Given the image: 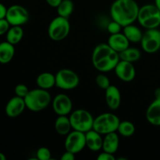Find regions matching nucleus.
<instances>
[{"label": "nucleus", "instance_id": "1", "mask_svg": "<svg viewBox=\"0 0 160 160\" xmlns=\"http://www.w3.org/2000/svg\"><path fill=\"white\" fill-rule=\"evenodd\" d=\"M120 60L119 53L112 49L107 43L98 44L92 52V64L101 73L114 70Z\"/></svg>", "mask_w": 160, "mask_h": 160}, {"label": "nucleus", "instance_id": "2", "mask_svg": "<svg viewBox=\"0 0 160 160\" xmlns=\"http://www.w3.org/2000/svg\"><path fill=\"white\" fill-rule=\"evenodd\" d=\"M139 9L135 0H115L111 5L110 16L123 28L137 21Z\"/></svg>", "mask_w": 160, "mask_h": 160}, {"label": "nucleus", "instance_id": "3", "mask_svg": "<svg viewBox=\"0 0 160 160\" xmlns=\"http://www.w3.org/2000/svg\"><path fill=\"white\" fill-rule=\"evenodd\" d=\"M52 100L49 92L40 88L30 90L24 98L27 109L34 112H41L46 109L52 102Z\"/></svg>", "mask_w": 160, "mask_h": 160}, {"label": "nucleus", "instance_id": "4", "mask_svg": "<svg viewBox=\"0 0 160 160\" xmlns=\"http://www.w3.org/2000/svg\"><path fill=\"white\" fill-rule=\"evenodd\" d=\"M138 22L145 29H154L160 26V11L155 4H147L139 9Z\"/></svg>", "mask_w": 160, "mask_h": 160}, {"label": "nucleus", "instance_id": "5", "mask_svg": "<svg viewBox=\"0 0 160 160\" xmlns=\"http://www.w3.org/2000/svg\"><path fill=\"white\" fill-rule=\"evenodd\" d=\"M120 120L116 114L112 112H104L95 117L93 129L101 134L106 135L109 133L117 132Z\"/></svg>", "mask_w": 160, "mask_h": 160}, {"label": "nucleus", "instance_id": "6", "mask_svg": "<svg viewBox=\"0 0 160 160\" xmlns=\"http://www.w3.org/2000/svg\"><path fill=\"white\" fill-rule=\"evenodd\" d=\"M73 130L86 133L93 129L95 117L89 111L84 109H75L69 115Z\"/></svg>", "mask_w": 160, "mask_h": 160}, {"label": "nucleus", "instance_id": "7", "mask_svg": "<svg viewBox=\"0 0 160 160\" xmlns=\"http://www.w3.org/2000/svg\"><path fill=\"white\" fill-rule=\"evenodd\" d=\"M70 31V23L68 18L58 17H55L48 25V37L55 42L64 40L69 35Z\"/></svg>", "mask_w": 160, "mask_h": 160}, {"label": "nucleus", "instance_id": "8", "mask_svg": "<svg viewBox=\"0 0 160 160\" xmlns=\"http://www.w3.org/2000/svg\"><path fill=\"white\" fill-rule=\"evenodd\" d=\"M80 84L78 73L70 69H61L56 73V86L62 90H73Z\"/></svg>", "mask_w": 160, "mask_h": 160}, {"label": "nucleus", "instance_id": "9", "mask_svg": "<svg viewBox=\"0 0 160 160\" xmlns=\"http://www.w3.org/2000/svg\"><path fill=\"white\" fill-rule=\"evenodd\" d=\"M64 146L67 151L71 152L73 154L81 152L86 147L85 133L76 130L70 131L66 137Z\"/></svg>", "mask_w": 160, "mask_h": 160}, {"label": "nucleus", "instance_id": "10", "mask_svg": "<svg viewBox=\"0 0 160 160\" xmlns=\"http://www.w3.org/2000/svg\"><path fill=\"white\" fill-rule=\"evenodd\" d=\"M142 49L147 53L152 54L160 49V31L157 28L147 29L143 33L140 42Z\"/></svg>", "mask_w": 160, "mask_h": 160}, {"label": "nucleus", "instance_id": "11", "mask_svg": "<svg viewBox=\"0 0 160 160\" xmlns=\"http://www.w3.org/2000/svg\"><path fill=\"white\" fill-rule=\"evenodd\" d=\"M29 12L24 6L12 5L7 8L6 19L11 26H22L29 20Z\"/></svg>", "mask_w": 160, "mask_h": 160}, {"label": "nucleus", "instance_id": "12", "mask_svg": "<svg viewBox=\"0 0 160 160\" xmlns=\"http://www.w3.org/2000/svg\"><path fill=\"white\" fill-rule=\"evenodd\" d=\"M52 107L58 116H69L73 110V102L66 94H58L52 100Z\"/></svg>", "mask_w": 160, "mask_h": 160}, {"label": "nucleus", "instance_id": "13", "mask_svg": "<svg viewBox=\"0 0 160 160\" xmlns=\"http://www.w3.org/2000/svg\"><path fill=\"white\" fill-rule=\"evenodd\" d=\"M116 75L123 82H131L135 78L136 70L132 62L120 60L114 69Z\"/></svg>", "mask_w": 160, "mask_h": 160}, {"label": "nucleus", "instance_id": "14", "mask_svg": "<svg viewBox=\"0 0 160 160\" xmlns=\"http://www.w3.org/2000/svg\"><path fill=\"white\" fill-rule=\"evenodd\" d=\"M26 108L24 98L16 95L9 100L5 108V112L10 118H16L21 115Z\"/></svg>", "mask_w": 160, "mask_h": 160}, {"label": "nucleus", "instance_id": "15", "mask_svg": "<svg viewBox=\"0 0 160 160\" xmlns=\"http://www.w3.org/2000/svg\"><path fill=\"white\" fill-rule=\"evenodd\" d=\"M105 91V97L108 107L111 110H117L121 104V94L120 89L117 86L111 84Z\"/></svg>", "mask_w": 160, "mask_h": 160}, {"label": "nucleus", "instance_id": "16", "mask_svg": "<svg viewBox=\"0 0 160 160\" xmlns=\"http://www.w3.org/2000/svg\"><path fill=\"white\" fill-rule=\"evenodd\" d=\"M131 42L128 41L123 33H117V34H110L108 38L107 44L118 53L121 52L123 50L128 48L130 46Z\"/></svg>", "mask_w": 160, "mask_h": 160}, {"label": "nucleus", "instance_id": "17", "mask_svg": "<svg viewBox=\"0 0 160 160\" xmlns=\"http://www.w3.org/2000/svg\"><path fill=\"white\" fill-rule=\"evenodd\" d=\"M146 120L153 126L160 127V98H155L147 108Z\"/></svg>", "mask_w": 160, "mask_h": 160}, {"label": "nucleus", "instance_id": "18", "mask_svg": "<svg viewBox=\"0 0 160 160\" xmlns=\"http://www.w3.org/2000/svg\"><path fill=\"white\" fill-rule=\"evenodd\" d=\"M86 147L92 152H98L102 149L103 138L102 134L94 129L85 133Z\"/></svg>", "mask_w": 160, "mask_h": 160}, {"label": "nucleus", "instance_id": "19", "mask_svg": "<svg viewBox=\"0 0 160 160\" xmlns=\"http://www.w3.org/2000/svg\"><path fill=\"white\" fill-rule=\"evenodd\" d=\"M119 145H120V138L117 131L109 133L103 138L102 151L114 154L118 150Z\"/></svg>", "mask_w": 160, "mask_h": 160}, {"label": "nucleus", "instance_id": "20", "mask_svg": "<svg viewBox=\"0 0 160 160\" xmlns=\"http://www.w3.org/2000/svg\"><path fill=\"white\" fill-rule=\"evenodd\" d=\"M36 84L40 88L48 90L56 86V75L49 72H43L36 78Z\"/></svg>", "mask_w": 160, "mask_h": 160}, {"label": "nucleus", "instance_id": "21", "mask_svg": "<svg viewBox=\"0 0 160 160\" xmlns=\"http://www.w3.org/2000/svg\"><path fill=\"white\" fill-rule=\"evenodd\" d=\"M72 128L70 117L68 116H58L55 121V130L59 135L67 136Z\"/></svg>", "mask_w": 160, "mask_h": 160}, {"label": "nucleus", "instance_id": "22", "mask_svg": "<svg viewBox=\"0 0 160 160\" xmlns=\"http://www.w3.org/2000/svg\"><path fill=\"white\" fill-rule=\"evenodd\" d=\"M15 54V48L12 44L7 41L0 43V63H9Z\"/></svg>", "mask_w": 160, "mask_h": 160}, {"label": "nucleus", "instance_id": "23", "mask_svg": "<svg viewBox=\"0 0 160 160\" xmlns=\"http://www.w3.org/2000/svg\"><path fill=\"white\" fill-rule=\"evenodd\" d=\"M123 33L131 43H140L143 36L142 30L133 23L123 27Z\"/></svg>", "mask_w": 160, "mask_h": 160}, {"label": "nucleus", "instance_id": "24", "mask_svg": "<svg viewBox=\"0 0 160 160\" xmlns=\"http://www.w3.org/2000/svg\"><path fill=\"white\" fill-rule=\"evenodd\" d=\"M119 56H120V60L128 61V62L134 63L141 59L142 52L138 48L129 46L128 48L119 53Z\"/></svg>", "mask_w": 160, "mask_h": 160}, {"label": "nucleus", "instance_id": "25", "mask_svg": "<svg viewBox=\"0 0 160 160\" xmlns=\"http://www.w3.org/2000/svg\"><path fill=\"white\" fill-rule=\"evenodd\" d=\"M23 30L21 26H11L6 34V41L13 45L20 43L23 37Z\"/></svg>", "mask_w": 160, "mask_h": 160}, {"label": "nucleus", "instance_id": "26", "mask_svg": "<svg viewBox=\"0 0 160 160\" xmlns=\"http://www.w3.org/2000/svg\"><path fill=\"white\" fill-rule=\"evenodd\" d=\"M56 9L58 16L69 19V17L74 10V3L72 0H62Z\"/></svg>", "mask_w": 160, "mask_h": 160}, {"label": "nucleus", "instance_id": "27", "mask_svg": "<svg viewBox=\"0 0 160 160\" xmlns=\"http://www.w3.org/2000/svg\"><path fill=\"white\" fill-rule=\"evenodd\" d=\"M117 132L120 135L124 138H130L135 133V126L132 122L129 120L120 121L118 126Z\"/></svg>", "mask_w": 160, "mask_h": 160}, {"label": "nucleus", "instance_id": "28", "mask_svg": "<svg viewBox=\"0 0 160 160\" xmlns=\"http://www.w3.org/2000/svg\"><path fill=\"white\" fill-rule=\"evenodd\" d=\"M95 82H96L98 87L103 90H106L111 85L109 78L104 73H99L97 75L96 78H95Z\"/></svg>", "mask_w": 160, "mask_h": 160}, {"label": "nucleus", "instance_id": "29", "mask_svg": "<svg viewBox=\"0 0 160 160\" xmlns=\"http://www.w3.org/2000/svg\"><path fill=\"white\" fill-rule=\"evenodd\" d=\"M36 157L38 160H49L51 159V151L46 147H41L37 150Z\"/></svg>", "mask_w": 160, "mask_h": 160}, {"label": "nucleus", "instance_id": "30", "mask_svg": "<svg viewBox=\"0 0 160 160\" xmlns=\"http://www.w3.org/2000/svg\"><path fill=\"white\" fill-rule=\"evenodd\" d=\"M123 26L118 23V22L115 21V20H112L107 23L106 26V29H107L108 32L110 34H117V33L121 32V30Z\"/></svg>", "mask_w": 160, "mask_h": 160}, {"label": "nucleus", "instance_id": "31", "mask_svg": "<svg viewBox=\"0 0 160 160\" xmlns=\"http://www.w3.org/2000/svg\"><path fill=\"white\" fill-rule=\"evenodd\" d=\"M14 92H15V95H17V96L24 98L25 97L27 96V95L28 94V92H30V90L25 84H19L15 87Z\"/></svg>", "mask_w": 160, "mask_h": 160}, {"label": "nucleus", "instance_id": "32", "mask_svg": "<svg viewBox=\"0 0 160 160\" xmlns=\"http://www.w3.org/2000/svg\"><path fill=\"white\" fill-rule=\"evenodd\" d=\"M10 27L11 25L6 18L0 19V36L6 34Z\"/></svg>", "mask_w": 160, "mask_h": 160}, {"label": "nucleus", "instance_id": "33", "mask_svg": "<svg viewBox=\"0 0 160 160\" xmlns=\"http://www.w3.org/2000/svg\"><path fill=\"white\" fill-rule=\"evenodd\" d=\"M98 160H116V157L113 156V154L106 152L103 151L102 152L100 153L97 157Z\"/></svg>", "mask_w": 160, "mask_h": 160}, {"label": "nucleus", "instance_id": "34", "mask_svg": "<svg viewBox=\"0 0 160 160\" xmlns=\"http://www.w3.org/2000/svg\"><path fill=\"white\" fill-rule=\"evenodd\" d=\"M61 160H74L75 159V154H73L71 152H69L66 150L65 152L61 156Z\"/></svg>", "mask_w": 160, "mask_h": 160}, {"label": "nucleus", "instance_id": "35", "mask_svg": "<svg viewBox=\"0 0 160 160\" xmlns=\"http://www.w3.org/2000/svg\"><path fill=\"white\" fill-rule=\"evenodd\" d=\"M6 12H7V8L4 4L0 2V19L6 18Z\"/></svg>", "mask_w": 160, "mask_h": 160}, {"label": "nucleus", "instance_id": "36", "mask_svg": "<svg viewBox=\"0 0 160 160\" xmlns=\"http://www.w3.org/2000/svg\"><path fill=\"white\" fill-rule=\"evenodd\" d=\"M45 1H46L47 4L49 6H51V7L57 8L58 6L62 2V0H45Z\"/></svg>", "mask_w": 160, "mask_h": 160}, {"label": "nucleus", "instance_id": "37", "mask_svg": "<svg viewBox=\"0 0 160 160\" xmlns=\"http://www.w3.org/2000/svg\"><path fill=\"white\" fill-rule=\"evenodd\" d=\"M155 98H160V88H157L155 91Z\"/></svg>", "mask_w": 160, "mask_h": 160}, {"label": "nucleus", "instance_id": "38", "mask_svg": "<svg viewBox=\"0 0 160 160\" xmlns=\"http://www.w3.org/2000/svg\"><path fill=\"white\" fill-rule=\"evenodd\" d=\"M155 5L157 6V8L160 11V0H155Z\"/></svg>", "mask_w": 160, "mask_h": 160}, {"label": "nucleus", "instance_id": "39", "mask_svg": "<svg viewBox=\"0 0 160 160\" xmlns=\"http://www.w3.org/2000/svg\"><path fill=\"white\" fill-rule=\"evenodd\" d=\"M6 157L2 152H0V160H6Z\"/></svg>", "mask_w": 160, "mask_h": 160}]
</instances>
